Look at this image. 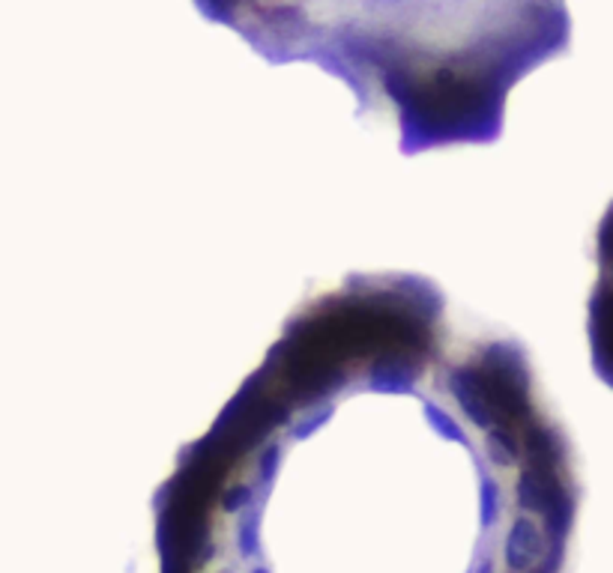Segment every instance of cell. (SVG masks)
I'll list each match as a JSON object with an SVG mask.
<instances>
[{
    "instance_id": "1",
    "label": "cell",
    "mask_w": 613,
    "mask_h": 573,
    "mask_svg": "<svg viewBox=\"0 0 613 573\" xmlns=\"http://www.w3.org/2000/svg\"><path fill=\"white\" fill-rule=\"evenodd\" d=\"M572 436L524 341L416 272L293 308L153 493L156 573H565Z\"/></svg>"
}]
</instances>
